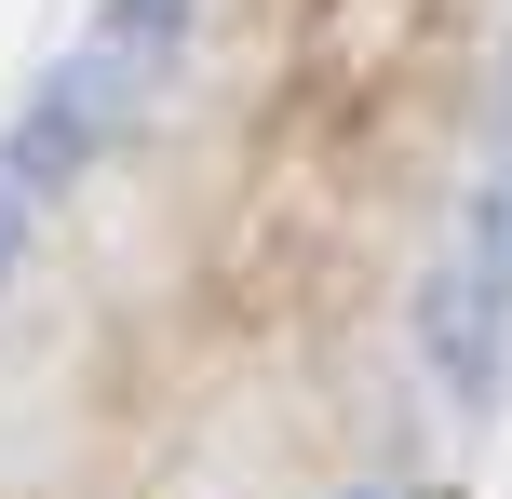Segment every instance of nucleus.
Masks as SVG:
<instances>
[{
	"label": "nucleus",
	"instance_id": "obj_7",
	"mask_svg": "<svg viewBox=\"0 0 512 499\" xmlns=\"http://www.w3.org/2000/svg\"><path fill=\"white\" fill-rule=\"evenodd\" d=\"M351 499H364V486H351Z\"/></svg>",
	"mask_w": 512,
	"mask_h": 499
},
{
	"label": "nucleus",
	"instance_id": "obj_2",
	"mask_svg": "<svg viewBox=\"0 0 512 499\" xmlns=\"http://www.w3.org/2000/svg\"><path fill=\"white\" fill-rule=\"evenodd\" d=\"M405 324H418V365H432V392H445V405H486L499 378H512V297H499L472 257H445L432 284H418V311H405Z\"/></svg>",
	"mask_w": 512,
	"mask_h": 499
},
{
	"label": "nucleus",
	"instance_id": "obj_4",
	"mask_svg": "<svg viewBox=\"0 0 512 499\" xmlns=\"http://www.w3.org/2000/svg\"><path fill=\"white\" fill-rule=\"evenodd\" d=\"M189 14H203V0H108V27H95V41H122V54H149V68H176Z\"/></svg>",
	"mask_w": 512,
	"mask_h": 499
},
{
	"label": "nucleus",
	"instance_id": "obj_1",
	"mask_svg": "<svg viewBox=\"0 0 512 499\" xmlns=\"http://www.w3.org/2000/svg\"><path fill=\"white\" fill-rule=\"evenodd\" d=\"M149 95H162V68L149 54H122V41H81V54H54L41 68V95L14 108V135H0V176L41 203V189H68L95 149H122L135 122H149Z\"/></svg>",
	"mask_w": 512,
	"mask_h": 499
},
{
	"label": "nucleus",
	"instance_id": "obj_3",
	"mask_svg": "<svg viewBox=\"0 0 512 499\" xmlns=\"http://www.w3.org/2000/svg\"><path fill=\"white\" fill-rule=\"evenodd\" d=\"M459 257L486 270V284L512 297V162H486V176L459 189Z\"/></svg>",
	"mask_w": 512,
	"mask_h": 499
},
{
	"label": "nucleus",
	"instance_id": "obj_6",
	"mask_svg": "<svg viewBox=\"0 0 512 499\" xmlns=\"http://www.w3.org/2000/svg\"><path fill=\"white\" fill-rule=\"evenodd\" d=\"M486 122H499V135H512V68H499V81H486Z\"/></svg>",
	"mask_w": 512,
	"mask_h": 499
},
{
	"label": "nucleus",
	"instance_id": "obj_5",
	"mask_svg": "<svg viewBox=\"0 0 512 499\" xmlns=\"http://www.w3.org/2000/svg\"><path fill=\"white\" fill-rule=\"evenodd\" d=\"M14 270H27V189L0 176V284H14Z\"/></svg>",
	"mask_w": 512,
	"mask_h": 499
}]
</instances>
